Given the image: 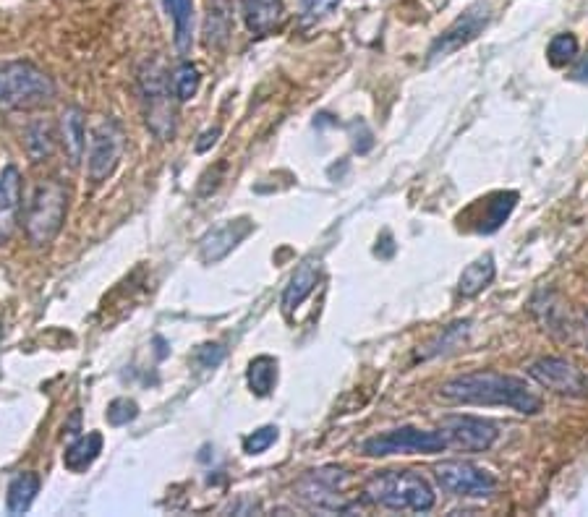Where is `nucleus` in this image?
<instances>
[{"label": "nucleus", "mask_w": 588, "mask_h": 517, "mask_svg": "<svg viewBox=\"0 0 588 517\" xmlns=\"http://www.w3.org/2000/svg\"><path fill=\"white\" fill-rule=\"evenodd\" d=\"M144 100H147V126L160 139H170L176 131V110L170 100L168 76L160 66H147L139 76Z\"/></svg>", "instance_id": "7"}, {"label": "nucleus", "mask_w": 588, "mask_h": 517, "mask_svg": "<svg viewBox=\"0 0 588 517\" xmlns=\"http://www.w3.org/2000/svg\"><path fill=\"white\" fill-rule=\"evenodd\" d=\"M225 358V350L220 345H202V348L196 350L194 361L202 366V369H215L217 363Z\"/></svg>", "instance_id": "31"}, {"label": "nucleus", "mask_w": 588, "mask_h": 517, "mask_svg": "<svg viewBox=\"0 0 588 517\" xmlns=\"http://www.w3.org/2000/svg\"><path fill=\"white\" fill-rule=\"evenodd\" d=\"M102 452V434L100 431H92L87 437H79L66 452H63V465H66L71 473H82L89 465L95 463L97 455Z\"/></svg>", "instance_id": "20"}, {"label": "nucleus", "mask_w": 588, "mask_h": 517, "mask_svg": "<svg viewBox=\"0 0 588 517\" xmlns=\"http://www.w3.org/2000/svg\"><path fill=\"white\" fill-rule=\"evenodd\" d=\"M494 275H497V267H494V256L492 254L479 256V259H476L474 264H468V267L463 269V275H460V280H458V293L463 298L479 296L481 290L492 285Z\"/></svg>", "instance_id": "19"}, {"label": "nucleus", "mask_w": 588, "mask_h": 517, "mask_svg": "<svg viewBox=\"0 0 588 517\" xmlns=\"http://www.w3.org/2000/svg\"><path fill=\"white\" fill-rule=\"evenodd\" d=\"M317 280H319V262L309 259V262L301 264V267L293 272L291 282L285 285V293H283L285 311L298 309V306H301V303H304L311 293H314V285H317Z\"/></svg>", "instance_id": "18"}, {"label": "nucleus", "mask_w": 588, "mask_h": 517, "mask_svg": "<svg viewBox=\"0 0 588 517\" xmlns=\"http://www.w3.org/2000/svg\"><path fill=\"white\" fill-rule=\"evenodd\" d=\"M275 442H278V429L275 426H262V429H257L244 439V452L246 455H262Z\"/></svg>", "instance_id": "30"}, {"label": "nucleus", "mask_w": 588, "mask_h": 517, "mask_svg": "<svg viewBox=\"0 0 588 517\" xmlns=\"http://www.w3.org/2000/svg\"><path fill=\"white\" fill-rule=\"evenodd\" d=\"M61 131H63V147H66V155L71 165H79L84 157V149H87V128H84L82 110L79 108H66L61 115Z\"/></svg>", "instance_id": "17"}, {"label": "nucleus", "mask_w": 588, "mask_h": 517, "mask_svg": "<svg viewBox=\"0 0 588 517\" xmlns=\"http://www.w3.org/2000/svg\"><path fill=\"white\" fill-rule=\"evenodd\" d=\"M170 19H173V42L181 58L191 53L194 45V0H165Z\"/></svg>", "instance_id": "16"}, {"label": "nucleus", "mask_w": 588, "mask_h": 517, "mask_svg": "<svg viewBox=\"0 0 588 517\" xmlns=\"http://www.w3.org/2000/svg\"><path fill=\"white\" fill-rule=\"evenodd\" d=\"M440 397L455 405H481V408H510L523 416H536L541 397L531 392L523 379L497 371H474L447 379L440 387Z\"/></svg>", "instance_id": "1"}, {"label": "nucleus", "mask_w": 588, "mask_h": 517, "mask_svg": "<svg viewBox=\"0 0 588 517\" xmlns=\"http://www.w3.org/2000/svg\"><path fill=\"white\" fill-rule=\"evenodd\" d=\"M434 478L442 491L453 497L489 499L500 489V481L492 470L468 463V460H445V463L434 465Z\"/></svg>", "instance_id": "6"}, {"label": "nucleus", "mask_w": 588, "mask_h": 517, "mask_svg": "<svg viewBox=\"0 0 588 517\" xmlns=\"http://www.w3.org/2000/svg\"><path fill=\"white\" fill-rule=\"evenodd\" d=\"M249 233H251L249 220L225 222V225H220L217 230H212V233L202 241V259L210 264L220 262V259H225V256L236 249L238 243L244 241Z\"/></svg>", "instance_id": "14"}, {"label": "nucleus", "mask_w": 588, "mask_h": 517, "mask_svg": "<svg viewBox=\"0 0 588 517\" xmlns=\"http://www.w3.org/2000/svg\"><path fill=\"white\" fill-rule=\"evenodd\" d=\"M53 97V79L34 63L14 61L0 66V113L45 108Z\"/></svg>", "instance_id": "3"}, {"label": "nucleus", "mask_w": 588, "mask_h": 517, "mask_svg": "<svg viewBox=\"0 0 588 517\" xmlns=\"http://www.w3.org/2000/svg\"><path fill=\"white\" fill-rule=\"evenodd\" d=\"M241 14L251 34H270L283 21V0H241Z\"/></svg>", "instance_id": "15"}, {"label": "nucleus", "mask_w": 588, "mask_h": 517, "mask_svg": "<svg viewBox=\"0 0 588 517\" xmlns=\"http://www.w3.org/2000/svg\"><path fill=\"white\" fill-rule=\"evenodd\" d=\"M40 494V476L37 473H19L8 486L6 507L11 515H24L32 507L34 497Z\"/></svg>", "instance_id": "21"}, {"label": "nucleus", "mask_w": 588, "mask_h": 517, "mask_svg": "<svg viewBox=\"0 0 588 517\" xmlns=\"http://www.w3.org/2000/svg\"><path fill=\"white\" fill-rule=\"evenodd\" d=\"M345 481H348L345 470H314L304 484H301V491H304V497L314 507H319V510L345 512L351 510L348 502H343V497H340Z\"/></svg>", "instance_id": "12"}, {"label": "nucleus", "mask_w": 588, "mask_h": 517, "mask_svg": "<svg viewBox=\"0 0 588 517\" xmlns=\"http://www.w3.org/2000/svg\"><path fill=\"white\" fill-rule=\"evenodd\" d=\"M343 0H304L301 3V24L304 27H314L319 21H325L327 16L335 14Z\"/></svg>", "instance_id": "27"}, {"label": "nucleus", "mask_w": 588, "mask_h": 517, "mask_svg": "<svg viewBox=\"0 0 588 517\" xmlns=\"http://www.w3.org/2000/svg\"><path fill=\"white\" fill-rule=\"evenodd\" d=\"M246 382H249L251 392L259 397H267L275 384H278V361L270 356H259L249 363V371H246Z\"/></svg>", "instance_id": "22"}, {"label": "nucleus", "mask_w": 588, "mask_h": 517, "mask_svg": "<svg viewBox=\"0 0 588 517\" xmlns=\"http://www.w3.org/2000/svg\"><path fill=\"white\" fill-rule=\"evenodd\" d=\"M487 21H489L487 6H476L471 8V11H466V14L455 21L453 27L445 29V32L434 40L432 50H429V61H440V58H445V55L455 53V50H460V47L468 45L471 40H476L481 29L487 27Z\"/></svg>", "instance_id": "11"}, {"label": "nucleus", "mask_w": 588, "mask_h": 517, "mask_svg": "<svg viewBox=\"0 0 588 517\" xmlns=\"http://www.w3.org/2000/svg\"><path fill=\"white\" fill-rule=\"evenodd\" d=\"M515 202H518V194H513V191H507V194H494L492 199L487 202V209H489V217L484 222H489V225H484V233H492V230H497L502 225V222L507 220V215L513 212Z\"/></svg>", "instance_id": "26"}, {"label": "nucleus", "mask_w": 588, "mask_h": 517, "mask_svg": "<svg viewBox=\"0 0 588 517\" xmlns=\"http://www.w3.org/2000/svg\"><path fill=\"white\" fill-rule=\"evenodd\" d=\"M528 376L557 395L588 397V374L568 358H539L528 366Z\"/></svg>", "instance_id": "9"}, {"label": "nucleus", "mask_w": 588, "mask_h": 517, "mask_svg": "<svg viewBox=\"0 0 588 517\" xmlns=\"http://www.w3.org/2000/svg\"><path fill=\"white\" fill-rule=\"evenodd\" d=\"M53 126L48 121H37L27 128V152L34 162L45 160V157L53 155Z\"/></svg>", "instance_id": "24"}, {"label": "nucleus", "mask_w": 588, "mask_h": 517, "mask_svg": "<svg viewBox=\"0 0 588 517\" xmlns=\"http://www.w3.org/2000/svg\"><path fill=\"white\" fill-rule=\"evenodd\" d=\"M450 444L447 437L440 431L416 429V426H403V429H392L385 434L366 439L361 444V452L369 457H392V455H437L445 452Z\"/></svg>", "instance_id": "5"}, {"label": "nucleus", "mask_w": 588, "mask_h": 517, "mask_svg": "<svg viewBox=\"0 0 588 517\" xmlns=\"http://www.w3.org/2000/svg\"><path fill=\"white\" fill-rule=\"evenodd\" d=\"M217 136H220V128H210V131H204L202 136H199V139L202 141H196V152H207V149L212 147V144H215L217 141Z\"/></svg>", "instance_id": "32"}, {"label": "nucleus", "mask_w": 588, "mask_h": 517, "mask_svg": "<svg viewBox=\"0 0 588 517\" xmlns=\"http://www.w3.org/2000/svg\"><path fill=\"white\" fill-rule=\"evenodd\" d=\"M440 429L447 444H455L463 452H487L500 439V431L492 421L476 416H445Z\"/></svg>", "instance_id": "10"}, {"label": "nucleus", "mask_w": 588, "mask_h": 517, "mask_svg": "<svg viewBox=\"0 0 588 517\" xmlns=\"http://www.w3.org/2000/svg\"><path fill=\"white\" fill-rule=\"evenodd\" d=\"M364 499L395 512H429L437 504L432 484L413 470H385L364 484Z\"/></svg>", "instance_id": "2"}, {"label": "nucleus", "mask_w": 588, "mask_h": 517, "mask_svg": "<svg viewBox=\"0 0 588 517\" xmlns=\"http://www.w3.org/2000/svg\"><path fill=\"white\" fill-rule=\"evenodd\" d=\"M123 147H126V134H123L121 123L113 121V118H105V121L97 123L92 128V134H89V178L95 183L105 181L118 168Z\"/></svg>", "instance_id": "8"}, {"label": "nucleus", "mask_w": 588, "mask_h": 517, "mask_svg": "<svg viewBox=\"0 0 588 517\" xmlns=\"http://www.w3.org/2000/svg\"><path fill=\"white\" fill-rule=\"evenodd\" d=\"M547 58L555 68H562V66H568V63H573L575 58H578V40H575V34L570 32L557 34L555 40L549 42Z\"/></svg>", "instance_id": "25"}, {"label": "nucleus", "mask_w": 588, "mask_h": 517, "mask_svg": "<svg viewBox=\"0 0 588 517\" xmlns=\"http://www.w3.org/2000/svg\"><path fill=\"white\" fill-rule=\"evenodd\" d=\"M21 212V175L14 165L0 173V243L14 233Z\"/></svg>", "instance_id": "13"}, {"label": "nucleus", "mask_w": 588, "mask_h": 517, "mask_svg": "<svg viewBox=\"0 0 588 517\" xmlns=\"http://www.w3.org/2000/svg\"><path fill=\"white\" fill-rule=\"evenodd\" d=\"M173 92H176V97L181 102L191 100V97L199 92V71H196V66L183 63V66L178 68L176 76H173Z\"/></svg>", "instance_id": "28"}, {"label": "nucleus", "mask_w": 588, "mask_h": 517, "mask_svg": "<svg viewBox=\"0 0 588 517\" xmlns=\"http://www.w3.org/2000/svg\"><path fill=\"white\" fill-rule=\"evenodd\" d=\"M66 207L68 194L63 183L48 181L34 191L27 209V220H24L32 243L45 246V243H50L55 235L61 233L63 220H66Z\"/></svg>", "instance_id": "4"}, {"label": "nucleus", "mask_w": 588, "mask_h": 517, "mask_svg": "<svg viewBox=\"0 0 588 517\" xmlns=\"http://www.w3.org/2000/svg\"><path fill=\"white\" fill-rule=\"evenodd\" d=\"M108 423L110 426H126V423L134 421L136 416H139V405L134 403V400H129V397H118V400H113V403L108 405Z\"/></svg>", "instance_id": "29"}, {"label": "nucleus", "mask_w": 588, "mask_h": 517, "mask_svg": "<svg viewBox=\"0 0 588 517\" xmlns=\"http://www.w3.org/2000/svg\"><path fill=\"white\" fill-rule=\"evenodd\" d=\"M468 332H471V322L450 324V327L437 337V340H432V343L426 345V350L424 353H419V358L421 361H426V358H434V356H440V353H447V350L458 348L460 343H466Z\"/></svg>", "instance_id": "23"}]
</instances>
